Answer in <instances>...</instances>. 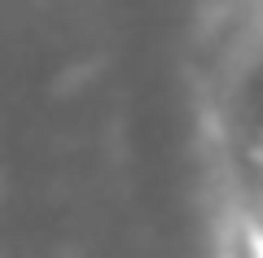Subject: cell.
I'll use <instances>...</instances> for the list:
<instances>
[{
    "mask_svg": "<svg viewBox=\"0 0 263 258\" xmlns=\"http://www.w3.org/2000/svg\"><path fill=\"white\" fill-rule=\"evenodd\" d=\"M228 118H233L237 136L246 140V149L263 145V53L246 66L241 83L233 88V101H228Z\"/></svg>",
    "mask_w": 263,
    "mask_h": 258,
    "instance_id": "obj_1",
    "label": "cell"
},
{
    "mask_svg": "<svg viewBox=\"0 0 263 258\" xmlns=\"http://www.w3.org/2000/svg\"><path fill=\"white\" fill-rule=\"evenodd\" d=\"M263 184V180H259ZM250 249L263 258V202H259V214H254V232H250Z\"/></svg>",
    "mask_w": 263,
    "mask_h": 258,
    "instance_id": "obj_2",
    "label": "cell"
},
{
    "mask_svg": "<svg viewBox=\"0 0 263 258\" xmlns=\"http://www.w3.org/2000/svg\"><path fill=\"white\" fill-rule=\"evenodd\" d=\"M250 162H254V171H259V180H263V145L250 149Z\"/></svg>",
    "mask_w": 263,
    "mask_h": 258,
    "instance_id": "obj_3",
    "label": "cell"
},
{
    "mask_svg": "<svg viewBox=\"0 0 263 258\" xmlns=\"http://www.w3.org/2000/svg\"><path fill=\"white\" fill-rule=\"evenodd\" d=\"M246 258H259V254H254V249H246Z\"/></svg>",
    "mask_w": 263,
    "mask_h": 258,
    "instance_id": "obj_4",
    "label": "cell"
}]
</instances>
